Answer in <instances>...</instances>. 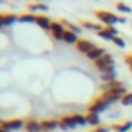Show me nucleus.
Listing matches in <instances>:
<instances>
[{"instance_id": "f257e3e1", "label": "nucleus", "mask_w": 132, "mask_h": 132, "mask_svg": "<svg viewBox=\"0 0 132 132\" xmlns=\"http://www.w3.org/2000/svg\"><path fill=\"white\" fill-rule=\"evenodd\" d=\"M93 67L101 73V75H104V73H112V72H115V59H113V56L112 54H106V56H103L101 59H98L96 62H93Z\"/></svg>"}, {"instance_id": "f03ea898", "label": "nucleus", "mask_w": 132, "mask_h": 132, "mask_svg": "<svg viewBox=\"0 0 132 132\" xmlns=\"http://www.w3.org/2000/svg\"><path fill=\"white\" fill-rule=\"evenodd\" d=\"M95 17L104 23L106 27H113L115 23H118V14H112L110 11H106V10H96L95 11Z\"/></svg>"}, {"instance_id": "7ed1b4c3", "label": "nucleus", "mask_w": 132, "mask_h": 132, "mask_svg": "<svg viewBox=\"0 0 132 132\" xmlns=\"http://www.w3.org/2000/svg\"><path fill=\"white\" fill-rule=\"evenodd\" d=\"M126 93H127L126 87H120V89L106 90V92H103V93H101V96H103L104 100H107V101L112 104V103H115V101H121V98H123Z\"/></svg>"}, {"instance_id": "20e7f679", "label": "nucleus", "mask_w": 132, "mask_h": 132, "mask_svg": "<svg viewBox=\"0 0 132 132\" xmlns=\"http://www.w3.org/2000/svg\"><path fill=\"white\" fill-rule=\"evenodd\" d=\"M110 107V103L107 100H104L101 95L98 98H95L90 104H89V112H95V113H101L104 110H107Z\"/></svg>"}, {"instance_id": "39448f33", "label": "nucleus", "mask_w": 132, "mask_h": 132, "mask_svg": "<svg viewBox=\"0 0 132 132\" xmlns=\"http://www.w3.org/2000/svg\"><path fill=\"white\" fill-rule=\"evenodd\" d=\"M22 127H25V123L20 118H11V120H2L0 121V129H8L10 132L19 130Z\"/></svg>"}, {"instance_id": "423d86ee", "label": "nucleus", "mask_w": 132, "mask_h": 132, "mask_svg": "<svg viewBox=\"0 0 132 132\" xmlns=\"http://www.w3.org/2000/svg\"><path fill=\"white\" fill-rule=\"evenodd\" d=\"M75 47H76V50H78L79 53H82V54H86V56H87L93 48H96V45H95L93 42L87 40V39H79L78 44H76Z\"/></svg>"}, {"instance_id": "0eeeda50", "label": "nucleus", "mask_w": 132, "mask_h": 132, "mask_svg": "<svg viewBox=\"0 0 132 132\" xmlns=\"http://www.w3.org/2000/svg\"><path fill=\"white\" fill-rule=\"evenodd\" d=\"M50 33L53 34V37L56 40H64V34H65V28L62 27L61 22H54L51 23V28H50Z\"/></svg>"}, {"instance_id": "6e6552de", "label": "nucleus", "mask_w": 132, "mask_h": 132, "mask_svg": "<svg viewBox=\"0 0 132 132\" xmlns=\"http://www.w3.org/2000/svg\"><path fill=\"white\" fill-rule=\"evenodd\" d=\"M98 36L101 37V39H106V40H113V37L115 36H118V31H117V28L115 27H104V30H101L100 33H98Z\"/></svg>"}, {"instance_id": "1a4fd4ad", "label": "nucleus", "mask_w": 132, "mask_h": 132, "mask_svg": "<svg viewBox=\"0 0 132 132\" xmlns=\"http://www.w3.org/2000/svg\"><path fill=\"white\" fill-rule=\"evenodd\" d=\"M16 20H19V16H16V14H6V13L0 14V27H2V28L13 25Z\"/></svg>"}, {"instance_id": "9d476101", "label": "nucleus", "mask_w": 132, "mask_h": 132, "mask_svg": "<svg viewBox=\"0 0 132 132\" xmlns=\"http://www.w3.org/2000/svg\"><path fill=\"white\" fill-rule=\"evenodd\" d=\"M112 130L113 132H132V121L126 120L123 123H117L112 126Z\"/></svg>"}, {"instance_id": "9b49d317", "label": "nucleus", "mask_w": 132, "mask_h": 132, "mask_svg": "<svg viewBox=\"0 0 132 132\" xmlns=\"http://www.w3.org/2000/svg\"><path fill=\"white\" fill-rule=\"evenodd\" d=\"M107 53H106V48L104 47H96V48H93L89 54H87V57L90 59V61H93V62H96L98 59H101L103 56H106Z\"/></svg>"}, {"instance_id": "f8f14e48", "label": "nucleus", "mask_w": 132, "mask_h": 132, "mask_svg": "<svg viewBox=\"0 0 132 132\" xmlns=\"http://www.w3.org/2000/svg\"><path fill=\"white\" fill-rule=\"evenodd\" d=\"M25 132H44V129L40 126V121H36V120L25 121Z\"/></svg>"}, {"instance_id": "ddd939ff", "label": "nucleus", "mask_w": 132, "mask_h": 132, "mask_svg": "<svg viewBox=\"0 0 132 132\" xmlns=\"http://www.w3.org/2000/svg\"><path fill=\"white\" fill-rule=\"evenodd\" d=\"M36 23H37V27H40L42 30L50 31L53 20H50V17H47V16H42V14H40V16H37V17H36Z\"/></svg>"}, {"instance_id": "4468645a", "label": "nucleus", "mask_w": 132, "mask_h": 132, "mask_svg": "<svg viewBox=\"0 0 132 132\" xmlns=\"http://www.w3.org/2000/svg\"><path fill=\"white\" fill-rule=\"evenodd\" d=\"M59 123L64 124L67 129H75V127H78V124H76L73 115H62V117L59 118Z\"/></svg>"}, {"instance_id": "2eb2a0df", "label": "nucleus", "mask_w": 132, "mask_h": 132, "mask_svg": "<svg viewBox=\"0 0 132 132\" xmlns=\"http://www.w3.org/2000/svg\"><path fill=\"white\" fill-rule=\"evenodd\" d=\"M40 126L45 132H56L54 129L59 127V121L57 120H44V121H40Z\"/></svg>"}, {"instance_id": "dca6fc26", "label": "nucleus", "mask_w": 132, "mask_h": 132, "mask_svg": "<svg viewBox=\"0 0 132 132\" xmlns=\"http://www.w3.org/2000/svg\"><path fill=\"white\" fill-rule=\"evenodd\" d=\"M86 120H87V124L89 126H93V127H96V126H101L100 124V113H95V112H87L86 113Z\"/></svg>"}, {"instance_id": "f3484780", "label": "nucleus", "mask_w": 132, "mask_h": 132, "mask_svg": "<svg viewBox=\"0 0 132 132\" xmlns=\"http://www.w3.org/2000/svg\"><path fill=\"white\" fill-rule=\"evenodd\" d=\"M59 22L62 23V27H64L65 30L73 31V33H76V34H79V33L82 31V27H79V25H76V23H72V22H69V20H65V19H62V20H59Z\"/></svg>"}, {"instance_id": "a211bd4d", "label": "nucleus", "mask_w": 132, "mask_h": 132, "mask_svg": "<svg viewBox=\"0 0 132 132\" xmlns=\"http://www.w3.org/2000/svg\"><path fill=\"white\" fill-rule=\"evenodd\" d=\"M36 11H48V5L40 3V2H34L28 5V13H36Z\"/></svg>"}, {"instance_id": "6ab92c4d", "label": "nucleus", "mask_w": 132, "mask_h": 132, "mask_svg": "<svg viewBox=\"0 0 132 132\" xmlns=\"http://www.w3.org/2000/svg\"><path fill=\"white\" fill-rule=\"evenodd\" d=\"M36 17L37 16L33 13H23L19 16V22L20 23H36Z\"/></svg>"}, {"instance_id": "aec40b11", "label": "nucleus", "mask_w": 132, "mask_h": 132, "mask_svg": "<svg viewBox=\"0 0 132 132\" xmlns=\"http://www.w3.org/2000/svg\"><path fill=\"white\" fill-rule=\"evenodd\" d=\"M78 34L73 33V31H69V30H65V34H64V42L65 44H78Z\"/></svg>"}, {"instance_id": "412c9836", "label": "nucleus", "mask_w": 132, "mask_h": 132, "mask_svg": "<svg viewBox=\"0 0 132 132\" xmlns=\"http://www.w3.org/2000/svg\"><path fill=\"white\" fill-rule=\"evenodd\" d=\"M81 25H82L84 28H87V30H93V31H96V33H100L101 30H104V27H101L100 23H93V22H89V20H82Z\"/></svg>"}, {"instance_id": "4be33fe9", "label": "nucleus", "mask_w": 132, "mask_h": 132, "mask_svg": "<svg viewBox=\"0 0 132 132\" xmlns=\"http://www.w3.org/2000/svg\"><path fill=\"white\" fill-rule=\"evenodd\" d=\"M120 87H124V84L121 82V81H113V82H109V84H103V92H106V90H112V89H120Z\"/></svg>"}, {"instance_id": "5701e85b", "label": "nucleus", "mask_w": 132, "mask_h": 132, "mask_svg": "<svg viewBox=\"0 0 132 132\" xmlns=\"http://www.w3.org/2000/svg\"><path fill=\"white\" fill-rule=\"evenodd\" d=\"M100 79H101L104 84L113 82V81H117V73H115V72H112V73H104V75L100 76Z\"/></svg>"}, {"instance_id": "b1692460", "label": "nucleus", "mask_w": 132, "mask_h": 132, "mask_svg": "<svg viewBox=\"0 0 132 132\" xmlns=\"http://www.w3.org/2000/svg\"><path fill=\"white\" fill-rule=\"evenodd\" d=\"M73 118L76 121L78 126H86L87 124V120H86V115H81V113H73Z\"/></svg>"}, {"instance_id": "393cba45", "label": "nucleus", "mask_w": 132, "mask_h": 132, "mask_svg": "<svg viewBox=\"0 0 132 132\" xmlns=\"http://www.w3.org/2000/svg\"><path fill=\"white\" fill-rule=\"evenodd\" d=\"M117 10H118L120 13H127V14H129V13H132V8H130V6H127V5H126V3H123V2H118V3H117Z\"/></svg>"}, {"instance_id": "a878e982", "label": "nucleus", "mask_w": 132, "mask_h": 132, "mask_svg": "<svg viewBox=\"0 0 132 132\" xmlns=\"http://www.w3.org/2000/svg\"><path fill=\"white\" fill-rule=\"evenodd\" d=\"M112 44L117 45L118 48H124V47H126V40H124L123 37H120V36H115L113 40H112Z\"/></svg>"}, {"instance_id": "bb28decb", "label": "nucleus", "mask_w": 132, "mask_h": 132, "mask_svg": "<svg viewBox=\"0 0 132 132\" xmlns=\"http://www.w3.org/2000/svg\"><path fill=\"white\" fill-rule=\"evenodd\" d=\"M123 106H132V93L130 92H127L123 98H121V101H120Z\"/></svg>"}, {"instance_id": "cd10ccee", "label": "nucleus", "mask_w": 132, "mask_h": 132, "mask_svg": "<svg viewBox=\"0 0 132 132\" xmlns=\"http://www.w3.org/2000/svg\"><path fill=\"white\" fill-rule=\"evenodd\" d=\"M109 130H112V126H96L90 132H109Z\"/></svg>"}, {"instance_id": "c85d7f7f", "label": "nucleus", "mask_w": 132, "mask_h": 132, "mask_svg": "<svg viewBox=\"0 0 132 132\" xmlns=\"http://www.w3.org/2000/svg\"><path fill=\"white\" fill-rule=\"evenodd\" d=\"M124 61H126V64H127V67H129V70H130V73H132V53H130V54H127Z\"/></svg>"}, {"instance_id": "c756f323", "label": "nucleus", "mask_w": 132, "mask_h": 132, "mask_svg": "<svg viewBox=\"0 0 132 132\" xmlns=\"http://www.w3.org/2000/svg\"><path fill=\"white\" fill-rule=\"evenodd\" d=\"M126 22H127L126 16H120V17H118V23H126Z\"/></svg>"}, {"instance_id": "7c9ffc66", "label": "nucleus", "mask_w": 132, "mask_h": 132, "mask_svg": "<svg viewBox=\"0 0 132 132\" xmlns=\"http://www.w3.org/2000/svg\"><path fill=\"white\" fill-rule=\"evenodd\" d=\"M0 132H10L8 129H0Z\"/></svg>"}, {"instance_id": "2f4dec72", "label": "nucleus", "mask_w": 132, "mask_h": 132, "mask_svg": "<svg viewBox=\"0 0 132 132\" xmlns=\"http://www.w3.org/2000/svg\"><path fill=\"white\" fill-rule=\"evenodd\" d=\"M44 132H45V130H44Z\"/></svg>"}]
</instances>
